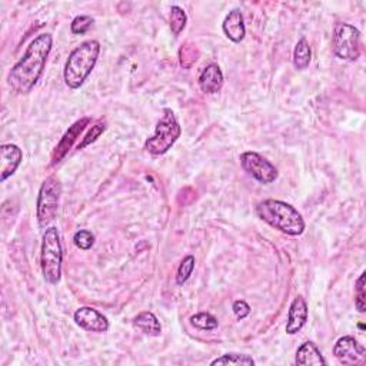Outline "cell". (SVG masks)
<instances>
[{
    "mask_svg": "<svg viewBox=\"0 0 366 366\" xmlns=\"http://www.w3.org/2000/svg\"><path fill=\"white\" fill-rule=\"evenodd\" d=\"M212 366L216 365H229V366H253L255 360L252 359V356L249 355H240V354H227L223 355L215 360H212L211 363Z\"/></svg>",
    "mask_w": 366,
    "mask_h": 366,
    "instance_id": "19",
    "label": "cell"
},
{
    "mask_svg": "<svg viewBox=\"0 0 366 366\" xmlns=\"http://www.w3.org/2000/svg\"><path fill=\"white\" fill-rule=\"evenodd\" d=\"M93 25V19L88 15H82V16H76L72 20V25H70V30L75 35H84L86 33Z\"/></svg>",
    "mask_w": 366,
    "mask_h": 366,
    "instance_id": "25",
    "label": "cell"
},
{
    "mask_svg": "<svg viewBox=\"0 0 366 366\" xmlns=\"http://www.w3.org/2000/svg\"><path fill=\"white\" fill-rule=\"evenodd\" d=\"M195 263L196 260H195V256L192 255L183 258V260L180 262V265L177 268V275H176V283L180 285V287L183 283H186L189 278L192 276V272L195 269Z\"/></svg>",
    "mask_w": 366,
    "mask_h": 366,
    "instance_id": "23",
    "label": "cell"
},
{
    "mask_svg": "<svg viewBox=\"0 0 366 366\" xmlns=\"http://www.w3.org/2000/svg\"><path fill=\"white\" fill-rule=\"evenodd\" d=\"M334 53L348 62H355L360 56V32L349 23H336L332 36Z\"/></svg>",
    "mask_w": 366,
    "mask_h": 366,
    "instance_id": "7",
    "label": "cell"
},
{
    "mask_svg": "<svg viewBox=\"0 0 366 366\" xmlns=\"http://www.w3.org/2000/svg\"><path fill=\"white\" fill-rule=\"evenodd\" d=\"M105 131H106V120H104V119L97 120L96 124L92 126V129H90V131L86 133V136L84 137L82 144H79L77 149L80 151V149H85L86 146L92 145L93 142H96V140H97V137H99L102 133H104Z\"/></svg>",
    "mask_w": 366,
    "mask_h": 366,
    "instance_id": "24",
    "label": "cell"
},
{
    "mask_svg": "<svg viewBox=\"0 0 366 366\" xmlns=\"http://www.w3.org/2000/svg\"><path fill=\"white\" fill-rule=\"evenodd\" d=\"M64 252L57 228H48L44 233L42 252H40V267L44 278L50 285H57L62 278Z\"/></svg>",
    "mask_w": 366,
    "mask_h": 366,
    "instance_id": "4",
    "label": "cell"
},
{
    "mask_svg": "<svg viewBox=\"0 0 366 366\" xmlns=\"http://www.w3.org/2000/svg\"><path fill=\"white\" fill-rule=\"evenodd\" d=\"M240 165L243 171L248 172L252 177L263 185H269L278 179V169L268 159L256 152H245L240 155Z\"/></svg>",
    "mask_w": 366,
    "mask_h": 366,
    "instance_id": "8",
    "label": "cell"
},
{
    "mask_svg": "<svg viewBox=\"0 0 366 366\" xmlns=\"http://www.w3.org/2000/svg\"><path fill=\"white\" fill-rule=\"evenodd\" d=\"M60 195H62V183L56 176H49L40 186L37 196V223L40 229H48L55 220Z\"/></svg>",
    "mask_w": 366,
    "mask_h": 366,
    "instance_id": "6",
    "label": "cell"
},
{
    "mask_svg": "<svg viewBox=\"0 0 366 366\" xmlns=\"http://www.w3.org/2000/svg\"><path fill=\"white\" fill-rule=\"evenodd\" d=\"M73 243L79 249L89 251L95 243V236L89 231H77L73 236Z\"/></svg>",
    "mask_w": 366,
    "mask_h": 366,
    "instance_id": "26",
    "label": "cell"
},
{
    "mask_svg": "<svg viewBox=\"0 0 366 366\" xmlns=\"http://www.w3.org/2000/svg\"><path fill=\"white\" fill-rule=\"evenodd\" d=\"M365 278H366V273L363 272L358 282H356V287H355V291H356V295H355V305H356V309L363 314L365 309H366V302H365V298H366V292H365Z\"/></svg>",
    "mask_w": 366,
    "mask_h": 366,
    "instance_id": "27",
    "label": "cell"
},
{
    "mask_svg": "<svg viewBox=\"0 0 366 366\" xmlns=\"http://www.w3.org/2000/svg\"><path fill=\"white\" fill-rule=\"evenodd\" d=\"M308 305L300 295L296 296L289 308V315H288V322H287V334L288 335H295L298 334L308 320Z\"/></svg>",
    "mask_w": 366,
    "mask_h": 366,
    "instance_id": "13",
    "label": "cell"
},
{
    "mask_svg": "<svg viewBox=\"0 0 366 366\" xmlns=\"http://www.w3.org/2000/svg\"><path fill=\"white\" fill-rule=\"evenodd\" d=\"M2 153V166H0V180L5 182L8 177L15 175L17 168L22 164L23 153L22 149L13 144H6L0 148Z\"/></svg>",
    "mask_w": 366,
    "mask_h": 366,
    "instance_id": "12",
    "label": "cell"
},
{
    "mask_svg": "<svg viewBox=\"0 0 366 366\" xmlns=\"http://www.w3.org/2000/svg\"><path fill=\"white\" fill-rule=\"evenodd\" d=\"M311 59H312V50L308 40L305 37H300L293 50V66L298 70H305L309 66Z\"/></svg>",
    "mask_w": 366,
    "mask_h": 366,
    "instance_id": "18",
    "label": "cell"
},
{
    "mask_svg": "<svg viewBox=\"0 0 366 366\" xmlns=\"http://www.w3.org/2000/svg\"><path fill=\"white\" fill-rule=\"evenodd\" d=\"M52 46L53 37L49 33L39 35L29 45L25 56L12 68L8 76L9 86L15 93L26 95L36 86L44 75Z\"/></svg>",
    "mask_w": 366,
    "mask_h": 366,
    "instance_id": "1",
    "label": "cell"
},
{
    "mask_svg": "<svg viewBox=\"0 0 366 366\" xmlns=\"http://www.w3.org/2000/svg\"><path fill=\"white\" fill-rule=\"evenodd\" d=\"M223 33L227 35L229 40H232L233 44H240L247 35V28H245V20H243V15L239 9H233L229 12V15L223 20L222 25Z\"/></svg>",
    "mask_w": 366,
    "mask_h": 366,
    "instance_id": "14",
    "label": "cell"
},
{
    "mask_svg": "<svg viewBox=\"0 0 366 366\" xmlns=\"http://www.w3.org/2000/svg\"><path fill=\"white\" fill-rule=\"evenodd\" d=\"M188 16L182 8L179 6H172L171 9V30L175 36H179L182 30L186 28Z\"/></svg>",
    "mask_w": 366,
    "mask_h": 366,
    "instance_id": "22",
    "label": "cell"
},
{
    "mask_svg": "<svg viewBox=\"0 0 366 366\" xmlns=\"http://www.w3.org/2000/svg\"><path fill=\"white\" fill-rule=\"evenodd\" d=\"M296 365L308 366V365H327V360L322 356L320 351L318 349L314 342L302 343L299 349L296 351Z\"/></svg>",
    "mask_w": 366,
    "mask_h": 366,
    "instance_id": "16",
    "label": "cell"
},
{
    "mask_svg": "<svg viewBox=\"0 0 366 366\" xmlns=\"http://www.w3.org/2000/svg\"><path fill=\"white\" fill-rule=\"evenodd\" d=\"M191 323H192V327L200 331H213L218 328V325H219L218 319L208 312H200V314L193 315L191 318Z\"/></svg>",
    "mask_w": 366,
    "mask_h": 366,
    "instance_id": "21",
    "label": "cell"
},
{
    "mask_svg": "<svg viewBox=\"0 0 366 366\" xmlns=\"http://www.w3.org/2000/svg\"><path fill=\"white\" fill-rule=\"evenodd\" d=\"M89 122H90L89 117H84V119L77 120L76 124H73L69 128V131L64 135V137L60 139V142L57 144V146H56V149H55V152L52 155V165L59 164V162L62 160L68 155V152L72 149V146H73V144L76 142V139L79 137L80 133H82L85 131V128L88 126Z\"/></svg>",
    "mask_w": 366,
    "mask_h": 366,
    "instance_id": "11",
    "label": "cell"
},
{
    "mask_svg": "<svg viewBox=\"0 0 366 366\" xmlns=\"http://www.w3.org/2000/svg\"><path fill=\"white\" fill-rule=\"evenodd\" d=\"M100 53V44L97 40H86L72 50L65 66V84L70 89H79L85 84L96 66Z\"/></svg>",
    "mask_w": 366,
    "mask_h": 366,
    "instance_id": "3",
    "label": "cell"
},
{
    "mask_svg": "<svg viewBox=\"0 0 366 366\" xmlns=\"http://www.w3.org/2000/svg\"><path fill=\"white\" fill-rule=\"evenodd\" d=\"M233 314L238 319H245L251 314V307L245 300H236L233 302Z\"/></svg>",
    "mask_w": 366,
    "mask_h": 366,
    "instance_id": "28",
    "label": "cell"
},
{
    "mask_svg": "<svg viewBox=\"0 0 366 366\" xmlns=\"http://www.w3.org/2000/svg\"><path fill=\"white\" fill-rule=\"evenodd\" d=\"M199 59V50L193 44H185L179 49V62L183 69H191Z\"/></svg>",
    "mask_w": 366,
    "mask_h": 366,
    "instance_id": "20",
    "label": "cell"
},
{
    "mask_svg": "<svg viewBox=\"0 0 366 366\" xmlns=\"http://www.w3.org/2000/svg\"><path fill=\"white\" fill-rule=\"evenodd\" d=\"M182 129L172 109H164V116L157 122L155 135L145 142V149L151 155H165L179 139Z\"/></svg>",
    "mask_w": 366,
    "mask_h": 366,
    "instance_id": "5",
    "label": "cell"
},
{
    "mask_svg": "<svg viewBox=\"0 0 366 366\" xmlns=\"http://www.w3.org/2000/svg\"><path fill=\"white\" fill-rule=\"evenodd\" d=\"M73 319H75L77 327H80L88 332L104 334V332H108V329H109L108 318L102 315L99 311L90 308V307L79 308L75 312Z\"/></svg>",
    "mask_w": 366,
    "mask_h": 366,
    "instance_id": "10",
    "label": "cell"
},
{
    "mask_svg": "<svg viewBox=\"0 0 366 366\" xmlns=\"http://www.w3.org/2000/svg\"><path fill=\"white\" fill-rule=\"evenodd\" d=\"M199 88L208 95L218 93L223 86V73L216 64L208 65L199 76Z\"/></svg>",
    "mask_w": 366,
    "mask_h": 366,
    "instance_id": "15",
    "label": "cell"
},
{
    "mask_svg": "<svg viewBox=\"0 0 366 366\" xmlns=\"http://www.w3.org/2000/svg\"><path fill=\"white\" fill-rule=\"evenodd\" d=\"M256 213L268 225L287 235L299 236L305 231L302 215L287 202L267 199L256 206Z\"/></svg>",
    "mask_w": 366,
    "mask_h": 366,
    "instance_id": "2",
    "label": "cell"
},
{
    "mask_svg": "<svg viewBox=\"0 0 366 366\" xmlns=\"http://www.w3.org/2000/svg\"><path fill=\"white\" fill-rule=\"evenodd\" d=\"M334 355L339 363L345 366H354L365 359V348L352 336H343L338 339L334 347Z\"/></svg>",
    "mask_w": 366,
    "mask_h": 366,
    "instance_id": "9",
    "label": "cell"
},
{
    "mask_svg": "<svg viewBox=\"0 0 366 366\" xmlns=\"http://www.w3.org/2000/svg\"><path fill=\"white\" fill-rule=\"evenodd\" d=\"M133 325L144 332L148 336H160L162 334V325L157 320L156 315L145 311V312H140L135 319H133Z\"/></svg>",
    "mask_w": 366,
    "mask_h": 366,
    "instance_id": "17",
    "label": "cell"
}]
</instances>
